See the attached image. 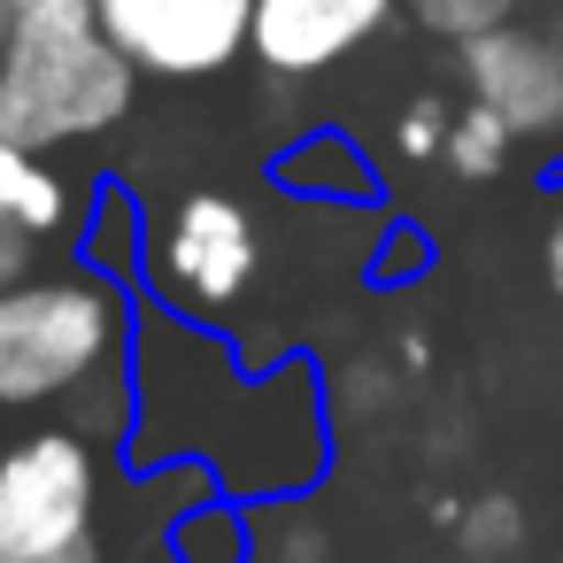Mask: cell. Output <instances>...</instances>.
Instances as JSON below:
<instances>
[{
  "label": "cell",
  "mask_w": 563,
  "mask_h": 563,
  "mask_svg": "<svg viewBox=\"0 0 563 563\" xmlns=\"http://www.w3.org/2000/svg\"><path fill=\"white\" fill-rule=\"evenodd\" d=\"M340 448L332 378L309 355L247 363L232 332L194 324L140 294V340H132V432L124 471H170L201 463L217 494L247 509H278L324 486Z\"/></svg>",
  "instance_id": "obj_1"
},
{
  "label": "cell",
  "mask_w": 563,
  "mask_h": 563,
  "mask_svg": "<svg viewBox=\"0 0 563 563\" xmlns=\"http://www.w3.org/2000/svg\"><path fill=\"white\" fill-rule=\"evenodd\" d=\"M132 340H140V286H117L78 255L0 286V432L78 424L86 440L124 455Z\"/></svg>",
  "instance_id": "obj_2"
},
{
  "label": "cell",
  "mask_w": 563,
  "mask_h": 563,
  "mask_svg": "<svg viewBox=\"0 0 563 563\" xmlns=\"http://www.w3.org/2000/svg\"><path fill=\"white\" fill-rule=\"evenodd\" d=\"M140 101V70L101 32L93 0H40L9 24L0 47V140L63 155L109 140Z\"/></svg>",
  "instance_id": "obj_3"
},
{
  "label": "cell",
  "mask_w": 563,
  "mask_h": 563,
  "mask_svg": "<svg viewBox=\"0 0 563 563\" xmlns=\"http://www.w3.org/2000/svg\"><path fill=\"white\" fill-rule=\"evenodd\" d=\"M109 448L78 424H9L0 432V563H55L78 540H101Z\"/></svg>",
  "instance_id": "obj_4"
},
{
  "label": "cell",
  "mask_w": 563,
  "mask_h": 563,
  "mask_svg": "<svg viewBox=\"0 0 563 563\" xmlns=\"http://www.w3.org/2000/svg\"><path fill=\"white\" fill-rule=\"evenodd\" d=\"M255 278H263V224L240 194L194 186L163 201V217L147 224V278H140L147 301L224 332V317L255 294Z\"/></svg>",
  "instance_id": "obj_5"
},
{
  "label": "cell",
  "mask_w": 563,
  "mask_h": 563,
  "mask_svg": "<svg viewBox=\"0 0 563 563\" xmlns=\"http://www.w3.org/2000/svg\"><path fill=\"white\" fill-rule=\"evenodd\" d=\"M93 16L140 78L201 86L247 55L255 0H93Z\"/></svg>",
  "instance_id": "obj_6"
},
{
  "label": "cell",
  "mask_w": 563,
  "mask_h": 563,
  "mask_svg": "<svg viewBox=\"0 0 563 563\" xmlns=\"http://www.w3.org/2000/svg\"><path fill=\"white\" fill-rule=\"evenodd\" d=\"M463 101H486L517 140H563V40L532 24H494L455 40Z\"/></svg>",
  "instance_id": "obj_7"
},
{
  "label": "cell",
  "mask_w": 563,
  "mask_h": 563,
  "mask_svg": "<svg viewBox=\"0 0 563 563\" xmlns=\"http://www.w3.org/2000/svg\"><path fill=\"white\" fill-rule=\"evenodd\" d=\"M394 16H401V0H255L247 63L278 86H301V78H324L347 55H363Z\"/></svg>",
  "instance_id": "obj_8"
},
{
  "label": "cell",
  "mask_w": 563,
  "mask_h": 563,
  "mask_svg": "<svg viewBox=\"0 0 563 563\" xmlns=\"http://www.w3.org/2000/svg\"><path fill=\"white\" fill-rule=\"evenodd\" d=\"M86 201H93V186L78 194V186H70L47 155H32V147H9V140H0V224L32 232L40 247H78Z\"/></svg>",
  "instance_id": "obj_9"
},
{
  "label": "cell",
  "mask_w": 563,
  "mask_h": 563,
  "mask_svg": "<svg viewBox=\"0 0 563 563\" xmlns=\"http://www.w3.org/2000/svg\"><path fill=\"white\" fill-rule=\"evenodd\" d=\"M271 186L317 209H371L378 201V170L347 132H301L271 155Z\"/></svg>",
  "instance_id": "obj_10"
},
{
  "label": "cell",
  "mask_w": 563,
  "mask_h": 563,
  "mask_svg": "<svg viewBox=\"0 0 563 563\" xmlns=\"http://www.w3.org/2000/svg\"><path fill=\"white\" fill-rule=\"evenodd\" d=\"M147 209H140V194L124 186V178H93V201H86V224H78V263H93L101 278H117V286H140L147 278Z\"/></svg>",
  "instance_id": "obj_11"
},
{
  "label": "cell",
  "mask_w": 563,
  "mask_h": 563,
  "mask_svg": "<svg viewBox=\"0 0 563 563\" xmlns=\"http://www.w3.org/2000/svg\"><path fill=\"white\" fill-rule=\"evenodd\" d=\"M163 563H263V517L232 494H209L163 517Z\"/></svg>",
  "instance_id": "obj_12"
},
{
  "label": "cell",
  "mask_w": 563,
  "mask_h": 563,
  "mask_svg": "<svg viewBox=\"0 0 563 563\" xmlns=\"http://www.w3.org/2000/svg\"><path fill=\"white\" fill-rule=\"evenodd\" d=\"M509 155H517V132H509L486 101H463V109H455V124H448L440 163H448L463 186H486V178H501V170H509Z\"/></svg>",
  "instance_id": "obj_13"
},
{
  "label": "cell",
  "mask_w": 563,
  "mask_h": 563,
  "mask_svg": "<svg viewBox=\"0 0 563 563\" xmlns=\"http://www.w3.org/2000/svg\"><path fill=\"white\" fill-rule=\"evenodd\" d=\"M455 540H463V555L471 563H501V555H517L525 548V509H517V494H478V501H463L455 509V525H448Z\"/></svg>",
  "instance_id": "obj_14"
},
{
  "label": "cell",
  "mask_w": 563,
  "mask_h": 563,
  "mask_svg": "<svg viewBox=\"0 0 563 563\" xmlns=\"http://www.w3.org/2000/svg\"><path fill=\"white\" fill-rule=\"evenodd\" d=\"M401 9H409L424 32H440V40H471V32L509 24V9H517V0H401Z\"/></svg>",
  "instance_id": "obj_15"
},
{
  "label": "cell",
  "mask_w": 563,
  "mask_h": 563,
  "mask_svg": "<svg viewBox=\"0 0 563 563\" xmlns=\"http://www.w3.org/2000/svg\"><path fill=\"white\" fill-rule=\"evenodd\" d=\"M448 124H455V109H448L440 93H417V101L394 117V147H401L409 163H440V147H448Z\"/></svg>",
  "instance_id": "obj_16"
},
{
  "label": "cell",
  "mask_w": 563,
  "mask_h": 563,
  "mask_svg": "<svg viewBox=\"0 0 563 563\" xmlns=\"http://www.w3.org/2000/svg\"><path fill=\"white\" fill-rule=\"evenodd\" d=\"M417 271H432V240H424L417 224H394L386 247L371 255V278H378V286H409Z\"/></svg>",
  "instance_id": "obj_17"
},
{
  "label": "cell",
  "mask_w": 563,
  "mask_h": 563,
  "mask_svg": "<svg viewBox=\"0 0 563 563\" xmlns=\"http://www.w3.org/2000/svg\"><path fill=\"white\" fill-rule=\"evenodd\" d=\"M32 271H40V240L16 232V224H0V286H16V278H32Z\"/></svg>",
  "instance_id": "obj_18"
},
{
  "label": "cell",
  "mask_w": 563,
  "mask_h": 563,
  "mask_svg": "<svg viewBox=\"0 0 563 563\" xmlns=\"http://www.w3.org/2000/svg\"><path fill=\"white\" fill-rule=\"evenodd\" d=\"M540 278H548V294H555V309H563V186H555V217H548V232H540Z\"/></svg>",
  "instance_id": "obj_19"
},
{
  "label": "cell",
  "mask_w": 563,
  "mask_h": 563,
  "mask_svg": "<svg viewBox=\"0 0 563 563\" xmlns=\"http://www.w3.org/2000/svg\"><path fill=\"white\" fill-rule=\"evenodd\" d=\"M263 563H324V532H309V525H301V540H286V548H271V540H263Z\"/></svg>",
  "instance_id": "obj_20"
},
{
  "label": "cell",
  "mask_w": 563,
  "mask_h": 563,
  "mask_svg": "<svg viewBox=\"0 0 563 563\" xmlns=\"http://www.w3.org/2000/svg\"><path fill=\"white\" fill-rule=\"evenodd\" d=\"M55 563H109V540H78V548H63Z\"/></svg>",
  "instance_id": "obj_21"
},
{
  "label": "cell",
  "mask_w": 563,
  "mask_h": 563,
  "mask_svg": "<svg viewBox=\"0 0 563 563\" xmlns=\"http://www.w3.org/2000/svg\"><path fill=\"white\" fill-rule=\"evenodd\" d=\"M9 24H16V9H9V0H0V47H9Z\"/></svg>",
  "instance_id": "obj_22"
},
{
  "label": "cell",
  "mask_w": 563,
  "mask_h": 563,
  "mask_svg": "<svg viewBox=\"0 0 563 563\" xmlns=\"http://www.w3.org/2000/svg\"><path fill=\"white\" fill-rule=\"evenodd\" d=\"M548 186H563V155H555V170H548Z\"/></svg>",
  "instance_id": "obj_23"
},
{
  "label": "cell",
  "mask_w": 563,
  "mask_h": 563,
  "mask_svg": "<svg viewBox=\"0 0 563 563\" xmlns=\"http://www.w3.org/2000/svg\"><path fill=\"white\" fill-rule=\"evenodd\" d=\"M9 9H16V16H24V9H40V0H9Z\"/></svg>",
  "instance_id": "obj_24"
},
{
  "label": "cell",
  "mask_w": 563,
  "mask_h": 563,
  "mask_svg": "<svg viewBox=\"0 0 563 563\" xmlns=\"http://www.w3.org/2000/svg\"><path fill=\"white\" fill-rule=\"evenodd\" d=\"M555 40H563V24H555Z\"/></svg>",
  "instance_id": "obj_25"
}]
</instances>
